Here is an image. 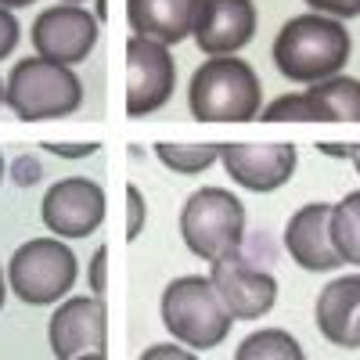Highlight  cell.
Masks as SVG:
<instances>
[{
	"label": "cell",
	"mask_w": 360,
	"mask_h": 360,
	"mask_svg": "<svg viewBox=\"0 0 360 360\" xmlns=\"http://www.w3.org/2000/svg\"><path fill=\"white\" fill-rule=\"evenodd\" d=\"M349 54H353L349 29L339 18H328L317 11L288 18L278 29L274 47H270L278 72L299 86H314L321 79L339 76L349 62Z\"/></svg>",
	"instance_id": "obj_1"
},
{
	"label": "cell",
	"mask_w": 360,
	"mask_h": 360,
	"mask_svg": "<svg viewBox=\"0 0 360 360\" xmlns=\"http://www.w3.org/2000/svg\"><path fill=\"white\" fill-rule=\"evenodd\" d=\"M188 108L198 123H252L263 112V79L245 58H205L191 72Z\"/></svg>",
	"instance_id": "obj_2"
},
{
	"label": "cell",
	"mask_w": 360,
	"mask_h": 360,
	"mask_svg": "<svg viewBox=\"0 0 360 360\" xmlns=\"http://www.w3.org/2000/svg\"><path fill=\"white\" fill-rule=\"evenodd\" d=\"M159 317L176 346H188L191 353H205L224 346L231 335L234 317L220 303V295L209 281V274H180L162 288Z\"/></svg>",
	"instance_id": "obj_3"
},
{
	"label": "cell",
	"mask_w": 360,
	"mask_h": 360,
	"mask_svg": "<svg viewBox=\"0 0 360 360\" xmlns=\"http://www.w3.org/2000/svg\"><path fill=\"white\" fill-rule=\"evenodd\" d=\"M4 105L22 123L65 119L83 105V79L72 65H58L47 58H18L4 79Z\"/></svg>",
	"instance_id": "obj_4"
},
{
	"label": "cell",
	"mask_w": 360,
	"mask_h": 360,
	"mask_svg": "<svg viewBox=\"0 0 360 360\" xmlns=\"http://www.w3.org/2000/svg\"><path fill=\"white\" fill-rule=\"evenodd\" d=\"M4 270H8V288L25 307H58L62 299H69L79 278L76 252L54 234L22 242Z\"/></svg>",
	"instance_id": "obj_5"
},
{
	"label": "cell",
	"mask_w": 360,
	"mask_h": 360,
	"mask_svg": "<svg viewBox=\"0 0 360 360\" xmlns=\"http://www.w3.org/2000/svg\"><path fill=\"white\" fill-rule=\"evenodd\" d=\"M180 238L191 256L217 263L245 245V205L227 188H198L180 209Z\"/></svg>",
	"instance_id": "obj_6"
},
{
	"label": "cell",
	"mask_w": 360,
	"mask_h": 360,
	"mask_svg": "<svg viewBox=\"0 0 360 360\" xmlns=\"http://www.w3.org/2000/svg\"><path fill=\"white\" fill-rule=\"evenodd\" d=\"M98 37H101V22L83 4H51L29 25L33 51L47 62L72 65V69L90 58V51L98 47Z\"/></svg>",
	"instance_id": "obj_7"
},
{
	"label": "cell",
	"mask_w": 360,
	"mask_h": 360,
	"mask_svg": "<svg viewBox=\"0 0 360 360\" xmlns=\"http://www.w3.org/2000/svg\"><path fill=\"white\" fill-rule=\"evenodd\" d=\"M209 281L234 321H259L278 303V278L242 249L209 263Z\"/></svg>",
	"instance_id": "obj_8"
},
{
	"label": "cell",
	"mask_w": 360,
	"mask_h": 360,
	"mask_svg": "<svg viewBox=\"0 0 360 360\" xmlns=\"http://www.w3.org/2000/svg\"><path fill=\"white\" fill-rule=\"evenodd\" d=\"M220 166L238 188L270 195L292 180L299 166V148L288 141H220Z\"/></svg>",
	"instance_id": "obj_9"
},
{
	"label": "cell",
	"mask_w": 360,
	"mask_h": 360,
	"mask_svg": "<svg viewBox=\"0 0 360 360\" xmlns=\"http://www.w3.org/2000/svg\"><path fill=\"white\" fill-rule=\"evenodd\" d=\"M176 90V62L166 44L130 37L127 40V115L144 119L169 105Z\"/></svg>",
	"instance_id": "obj_10"
},
{
	"label": "cell",
	"mask_w": 360,
	"mask_h": 360,
	"mask_svg": "<svg viewBox=\"0 0 360 360\" xmlns=\"http://www.w3.org/2000/svg\"><path fill=\"white\" fill-rule=\"evenodd\" d=\"M40 220L62 242L90 238L105 224V188L94 176H62L47 188L40 202Z\"/></svg>",
	"instance_id": "obj_11"
},
{
	"label": "cell",
	"mask_w": 360,
	"mask_h": 360,
	"mask_svg": "<svg viewBox=\"0 0 360 360\" xmlns=\"http://www.w3.org/2000/svg\"><path fill=\"white\" fill-rule=\"evenodd\" d=\"M47 346L54 360H79L105 353L108 346V310L98 295H69L54 307L47 321Z\"/></svg>",
	"instance_id": "obj_12"
},
{
	"label": "cell",
	"mask_w": 360,
	"mask_h": 360,
	"mask_svg": "<svg viewBox=\"0 0 360 360\" xmlns=\"http://www.w3.org/2000/svg\"><path fill=\"white\" fill-rule=\"evenodd\" d=\"M285 252L295 266L310 274H332L342 266V256L332 242V202H307L285 224Z\"/></svg>",
	"instance_id": "obj_13"
},
{
	"label": "cell",
	"mask_w": 360,
	"mask_h": 360,
	"mask_svg": "<svg viewBox=\"0 0 360 360\" xmlns=\"http://www.w3.org/2000/svg\"><path fill=\"white\" fill-rule=\"evenodd\" d=\"M256 0H205L195 22V44L205 58H231L256 37Z\"/></svg>",
	"instance_id": "obj_14"
},
{
	"label": "cell",
	"mask_w": 360,
	"mask_h": 360,
	"mask_svg": "<svg viewBox=\"0 0 360 360\" xmlns=\"http://www.w3.org/2000/svg\"><path fill=\"white\" fill-rule=\"evenodd\" d=\"M205 0H127L130 37H144L166 47L195 37V22Z\"/></svg>",
	"instance_id": "obj_15"
},
{
	"label": "cell",
	"mask_w": 360,
	"mask_h": 360,
	"mask_svg": "<svg viewBox=\"0 0 360 360\" xmlns=\"http://www.w3.org/2000/svg\"><path fill=\"white\" fill-rule=\"evenodd\" d=\"M314 321L317 332L332 346L360 349V274H342L328 281L314 303Z\"/></svg>",
	"instance_id": "obj_16"
},
{
	"label": "cell",
	"mask_w": 360,
	"mask_h": 360,
	"mask_svg": "<svg viewBox=\"0 0 360 360\" xmlns=\"http://www.w3.org/2000/svg\"><path fill=\"white\" fill-rule=\"evenodd\" d=\"M310 101L321 112V123H360V79L356 76H332L307 86Z\"/></svg>",
	"instance_id": "obj_17"
},
{
	"label": "cell",
	"mask_w": 360,
	"mask_h": 360,
	"mask_svg": "<svg viewBox=\"0 0 360 360\" xmlns=\"http://www.w3.org/2000/svg\"><path fill=\"white\" fill-rule=\"evenodd\" d=\"M152 152H155V159L166 169H173L180 176H198L209 166L220 162V141H202V144H195V141H184V144H176V141H155Z\"/></svg>",
	"instance_id": "obj_18"
},
{
	"label": "cell",
	"mask_w": 360,
	"mask_h": 360,
	"mask_svg": "<svg viewBox=\"0 0 360 360\" xmlns=\"http://www.w3.org/2000/svg\"><path fill=\"white\" fill-rule=\"evenodd\" d=\"M234 360H307L303 346L285 328H259L234 349Z\"/></svg>",
	"instance_id": "obj_19"
},
{
	"label": "cell",
	"mask_w": 360,
	"mask_h": 360,
	"mask_svg": "<svg viewBox=\"0 0 360 360\" xmlns=\"http://www.w3.org/2000/svg\"><path fill=\"white\" fill-rule=\"evenodd\" d=\"M332 242L342 263L360 266V188L332 202Z\"/></svg>",
	"instance_id": "obj_20"
},
{
	"label": "cell",
	"mask_w": 360,
	"mask_h": 360,
	"mask_svg": "<svg viewBox=\"0 0 360 360\" xmlns=\"http://www.w3.org/2000/svg\"><path fill=\"white\" fill-rule=\"evenodd\" d=\"M259 119L263 123H321V112L307 90H299V94H281L274 101H266Z\"/></svg>",
	"instance_id": "obj_21"
},
{
	"label": "cell",
	"mask_w": 360,
	"mask_h": 360,
	"mask_svg": "<svg viewBox=\"0 0 360 360\" xmlns=\"http://www.w3.org/2000/svg\"><path fill=\"white\" fill-rule=\"evenodd\" d=\"M148 224V205L137 184H127V242H137Z\"/></svg>",
	"instance_id": "obj_22"
},
{
	"label": "cell",
	"mask_w": 360,
	"mask_h": 360,
	"mask_svg": "<svg viewBox=\"0 0 360 360\" xmlns=\"http://www.w3.org/2000/svg\"><path fill=\"white\" fill-rule=\"evenodd\" d=\"M86 285H90V295L105 299L108 292V249L98 245L94 256H90V266H86Z\"/></svg>",
	"instance_id": "obj_23"
},
{
	"label": "cell",
	"mask_w": 360,
	"mask_h": 360,
	"mask_svg": "<svg viewBox=\"0 0 360 360\" xmlns=\"http://www.w3.org/2000/svg\"><path fill=\"white\" fill-rule=\"evenodd\" d=\"M18 40H22V25H18L15 11L0 8V62H4V58H11V54H15Z\"/></svg>",
	"instance_id": "obj_24"
},
{
	"label": "cell",
	"mask_w": 360,
	"mask_h": 360,
	"mask_svg": "<svg viewBox=\"0 0 360 360\" xmlns=\"http://www.w3.org/2000/svg\"><path fill=\"white\" fill-rule=\"evenodd\" d=\"M307 4H310V11L328 15V18H339V22L360 15V0H307Z\"/></svg>",
	"instance_id": "obj_25"
},
{
	"label": "cell",
	"mask_w": 360,
	"mask_h": 360,
	"mask_svg": "<svg viewBox=\"0 0 360 360\" xmlns=\"http://www.w3.org/2000/svg\"><path fill=\"white\" fill-rule=\"evenodd\" d=\"M44 148L58 159H86L98 152V141H44Z\"/></svg>",
	"instance_id": "obj_26"
},
{
	"label": "cell",
	"mask_w": 360,
	"mask_h": 360,
	"mask_svg": "<svg viewBox=\"0 0 360 360\" xmlns=\"http://www.w3.org/2000/svg\"><path fill=\"white\" fill-rule=\"evenodd\" d=\"M11 176H15L18 188H29V184H37V180L44 176V166H40L37 155H18L15 166H11Z\"/></svg>",
	"instance_id": "obj_27"
},
{
	"label": "cell",
	"mask_w": 360,
	"mask_h": 360,
	"mask_svg": "<svg viewBox=\"0 0 360 360\" xmlns=\"http://www.w3.org/2000/svg\"><path fill=\"white\" fill-rule=\"evenodd\" d=\"M137 360H198V353H191L188 346H176V342H155V346H148Z\"/></svg>",
	"instance_id": "obj_28"
},
{
	"label": "cell",
	"mask_w": 360,
	"mask_h": 360,
	"mask_svg": "<svg viewBox=\"0 0 360 360\" xmlns=\"http://www.w3.org/2000/svg\"><path fill=\"white\" fill-rule=\"evenodd\" d=\"M317 152H321V155H332V159H353V152H356V144H339V141H321V144H317Z\"/></svg>",
	"instance_id": "obj_29"
},
{
	"label": "cell",
	"mask_w": 360,
	"mask_h": 360,
	"mask_svg": "<svg viewBox=\"0 0 360 360\" xmlns=\"http://www.w3.org/2000/svg\"><path fill=\"white\" fill-rule=\"evenodd\" d=\"M8 292H11V288H8V270L0 266V310H4V299H8Z\"/></svg>",
	"instance_id": "obj_30"
},
{
	"label": "cell",
	"mask_w": 360,
	"mask_h": 360,
	"mask_svg": "<svg viewBox=\"0 0 360 360\" xmlns=\"http://www.w3.org/2000/svg\"><path fill=\"white\" fill-rule=\"evenodd\" d=\"M29 4H37V0H0V8H8V11H18V8H29Z\"/></svg>",
	"instance_id": "obj_31"
},
{
	"label": "cell",
	"mask_w": 360,
	"mask_h": 360,
	"mask_svg": "<svg viewBox=\"0 0 360 360\" xmlns=\"http://www.w3.org/2000/svg\"><path fill=\"white\" fill-rule=\"evenodd\" d=\"M94 15H98V22H105V15H108V0H94Z\"/></svg>",
	"instance_id": "obj_32"
},
{
	"label": "cell",
	"mask_w": 360,
	"mask_h": 360,
	"mask_svg": "<svg viewBox=\"0 0 360 360\" xmlns=\"http://www.w3.org/2000/svg\"><path fill=\"white\" fill-rule=\"evenodd\" d=\"M4 176H8V162H4V152H0V184H4Z\"/></svg>",
	"instance_id": "obj_33"
},
{
	"label": "cell",
	"mask_w": 360,
	"mask_h": 360,
	"mask_svg": "<svg viewBox=\"0 0 360 360\" xmlns=\"http://www.w3.org/2000/svg\"><path fill=\"white\" fill-rule=\"evenodd\" d=\"M353 166H356V173H360V141H356V152H353V159H349Z\"/></svg>",
	"instance_id": "obj_34"
},
{
	"label": "cell",
	"mask_w": 360,
	"mask_h": 360,
	"mask_svg": "<svg viewBox=\"0 0 360 360\" xmlns=\"http://www.w3.org/2000/svg\"><path fill=\"white\" fill-rule=\"evenodd\" d=\"M79 360H108L105 353H90V356H79Z\"/></svg>",
	"instance_id": "obj_35"
},
{
	"label": "cell",
	"mask_w": 360,
	"mask_h": 360,
	"mask_svg": "<svg viewBox=\"0 0 360 360\" xmlns=\"http://www.w3.org/2000/svg\"><path fill=\"white\" fill-rule=\"evenodd\" d=\"M58 4H83L86 8V0H58Z\"/></svg>",
	"instance_id": "obj_36"
},
{
	"label": "cell",
	"mask_w": 360,
	"mask_h": 360,
	"mask_svg": "<svg viewBox=\"0 0 360 360\" xmlns=\"http://www.w3.org/2000/svg\"><path fill=\"white\" fill-rule=\"evenodd\" d=\"M0 105H4V79H0Z\"/></svg>",
	"instance_id": "obj_37"
}]
</instances>
